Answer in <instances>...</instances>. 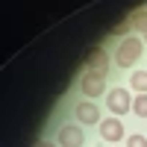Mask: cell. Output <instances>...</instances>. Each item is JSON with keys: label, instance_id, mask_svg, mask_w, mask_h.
<instances>
[{"label": "cell", "instance_id": "obj_1", "mask_svg": "<svg viewBox=\"0 0 147 147\" xmlns=\"http://www.w3.org/2000/svg\"><path fill=\"white\" fill-rule=\"evenodd\" d=\"M141 56H144V38H138L136 32L121 35V38H118V44H115V65H118L121 71L138 65Z\"/></svg>", "mask_w": 147, "mask_h": 147}, {"label": "cell", "instance_id": "obj_2", "mask_svg": "<svg viewBox=\"0 0 147 147\" xmlns=\"http://www.w3.org/2000/svg\"><path fill=\"white\" fill-rule=\"evenodd\" d=\"M71 115H74V124L80 127H100V106L94 100H77L71 106Z\"/></svg>", "mask_w": 147, "mask_h": 147}, {"label": "cell", "instance_id": "obj_3", "mask_svg": "<svg viewBox=\"0 0 147 147\" xmlns=\"http://www.w3.org/2000/svg\"><path fill=\"white\" fill-rule=\"evenodd\" d=\"M132 100H136V97H129L127 88L115 85V88H109V94H106V109H109L115 118H118V115H127L129 109H132Z\"/></svg>", "mask_w": 147, "mask_h": 147}, {"label": "cell", "instance_id": "obj_4", "mask_svg": "<svg viewBox=\"0 0 147 147\" xmlns=\"http://www.w3.org/2000/svg\"><path fill=\"white\" fill-rule=\"evenodd\" d=\"M56 138H59V147H82L85 144V127H80V124H62L56 129Z\"/></svg>", "mask_w": 147, "mask_h": 147}, {"label": "cell", "instance_id": "obj_5", "mask_svg": "<svg viewBox=\"0 0 147 147\" xmlns=\"http://www.w3.org/2000/svg\"><path fill=\"white\" fill-rule=\"evenodd\" d=\"M82 74H94V77H109V59H106V50L103 47H94V50L88 53V59H85L82 65Z\"/></svg>", "mask_w": 147, "mask_h": 147}, {"label": "cell", "instance_id": "obj_6", "mask_svg": "<svg viewBox=\"0 0 147 147\" xmlns=\"http://www.w3.org/2000/svg\"><path fill=\"white\" fill-rule=\"evenodd\" d=\"M80 91L85 94V100H97L100 94H106V80L103 77H94V74H80Z\"/></svg>", "mask_w": 147, "mask_h": 147}, {"label": "cell", "instance_id": "obj_7", "mask_svg": "<svg viewBox=\"0 0 147 147\" xmlns=\"http://www.w3.org/2000/svg\"><path fill=\"white\" fill-rule=\"evenodd\" d=\"M100 138L103 141H121L124 138V124H121L118 118H106V121H100Z\"/></svg>", "mask_w": 147, "mask_h": 147}, {"label": "cell", "instance_id": "obj_8", "mask_svg": "<svg viewBox=\"0 0 147 147\" xmlns=\"http://www.w3.org/2000/svg\"><path fill=\"white\" fill-rule=\"evenodd\" d=\"M129 88H136L138 94H147V71H132V77H129Z\"/></svg>", "mask_w": 147, "mask_h": 147}, {"label": "cell", "instance_id": "obj_9", "mask_svg": "<svg viewBox=\"0 0 147 147\" xmlns=\"http://www.w3.org/2000/svg\"><path fill=\"white\" fill-rule=\"evenodd\" d=\"M132 112L138 118H147V94H138L136 100H132Z\"/></svg>", "mask_w": 147, "mask_h": 147}, {"label": "cell", "instance_id": "obj_10", "mask_svg": "<svg viewBox=\"0 0 147 147\" xmlns=\"http://www.w3.org/2000/svg\"><path fill=\"white\" fill-rule=\"evenodd\" d=\"M127 147H147V138L136 132V136H129V138H127Z\"/></svg>", "mask_w": 147, "mask_h": 147}, {"label": "cell", "instance_id": "obj_11", "mask_svg": "<svg viewBox=\"0 0 147 147\" xmlns=\"http://www.w3.org/2000/svg\"><path fill=\"white\" fill-rule=\"evenodd\" d=\"M35 147H59V144L50 141V138H41V141H35Z\"/></svg>", "mask_w": 147, "mask_h": 147}]
</instances>
